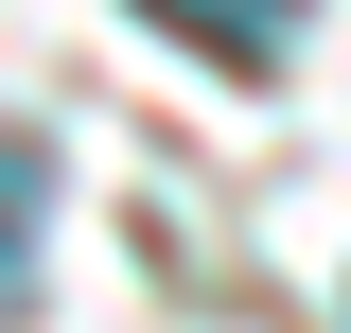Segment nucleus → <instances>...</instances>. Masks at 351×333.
<instances>
[{
	"label": "nucleus",
	"instance_id": "f257e3e1",
	"mask_svg": "<svg viewBox=\"0 0 351 333\" xmlns=\"http://www.w3.org/2000/svg\"><path fill=\"white\" fill-rule=\"evenodd\" d=\"M158 36H193L211 71H281V36H299V0H141Z\"/></svg>",
	"mask_w": 351,
	"mask_h": 333
}]
</instances>
